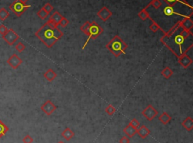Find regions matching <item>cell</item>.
Listing matches in <instances>:
<instances>
[{
  "instance_id": "6da1fadb",
  "label": "cell",
  "mask_w": 193,
  "mask_h": 143,
  "mask_svg": "<svg viewBox=\"0 0 193 143\" xmlns=\"http://www.w3.org/2000/svg\"><path fill=\"white\" fill-rule=\"evenodd\" d=\"M35 35L47 48L50 49L62 38L64 33L58 28V26L48 20L35 32Z\"/></svg>"
},
{
  "instance_id": "7a4b0ae2",
  "label": "cell",
  "mask_w": 193,
  "mask_h": 143,
  "mask_svg": "<svg viewBox=\"0 0 193 143\" xmlns=\"http://www.w3.org/2000/svg\"><path fill=\"white\" fill-rule=\"evenodd\" d=\"M106 47L114 56L119 57L120 55L126 53L127 49H128V44L118 35H115L107 43Z\"/></svg>"
},
{
  "instance_id": "3957f363",
  "label": "cell",
  "mask_w": 193,
  "mask_h": 143,
  "mask_svg": "<svg viewBox=\"0 0 193 143\" xmlns=\"http://www.w3.org/2000/svg\"><path fill=\"white\" fill-rule=\"evenodd\" d=\"M104 29L98 25V23L92 22L91 23V26L89 28V33H88V38L87 39L86 42L85 43V44L82 47V50L85 49V47H86L87 44H88L89 41L91 39H97L101 34L103 33Z\"/></svg>"
},
{
  "instance_id": "277c9868",
  "label": "cell",
  "mask_w": 193,
  "mask_h": 143,
  "mask_svg": "<svg viewBox=\"0 0 193 143\" xmlns=\"http://www.w3.org/2000/svg\"><path fill=\"white\" fill-rule=\"evenodd\" d=\"M31 5L24 4L22 2H19L18 0H15V2H13L9 6L10 10L12 11L14 14L18 17H21L28 8H30Z\"/></svg>"
},
{
  "instance_id": "5b68a950",
  "label": "cell",
  "mask_w": 193,
  "mask_h": 143,
  "mask_svg": "<svg viewBox=\"0 0 193 143\" xmlns=\"http://www.w3.org/2000/svg\"><path fill=\"white\" fill-rule=\"evenodd\" d=\"M2 38L9 46H12L20 38L19 35L15 32L12 28H9L6 33L2 35Z\"/></svg>"
},
{
  "instance_id": "8992f818",
  "label": "cell",
  "mask_w": 193,
  "mask_h": 143,
  "mask_svg": "<svg viewBox=\"0 0 193 143\" xmlns=\"http://www.w3.org/2000/svg\"><path fill=\"white\" fill-rule=\"evenodd\" d=\"M158 114V112L154 108L153 106H152L151 104L147 106L145 109L142 111V115L145 118H146V120H148L149 121H151L157 116V115Z\"/></svg>"
},
{
  "instance_id": "52a82bcc",
  "label": "cell",
  "mask_w": 193,
  "mask_h": 143,
  "mask_svg": "<svg viewBox=\"0 0 193 143\" xmlns=\"http://www.w3.org/2000/svg\"><path fill=\"white\" fill-rule=\"evenodd\" d=\"M57 109H58V107H57L56 105H54L50 100L47 101L46 102H45L41 106V109H42V112L45 114H46L47 115H48V116L52 115L53 112H54Z\"/></svg>"
},
{
  "instance_id": "ba28073f",
  "label": "cell",
  "mask_w": 193,
  "mask_h": 143,
  "mask_svg": "<svg viewBox=\"0 0 193 143\" xmlns=\"http://www.w3.org/2000/svg\"><path fill=\"white\" fill-rule=\"evenodd\" d=\"M22 63L23 60L17 54H12L7 60V64L15 70L18 69Z\"/></svg>"
},
{
  "instance_id": "9c48e42d",
  "label": "cell",
  "mask_w": 193,
  "mask_h": 143,
  "mask_svg": "<svg viewBox=\"0 0 193 143\" xmlns=\"http://www.w3.org/2000/svg\"><path fill=\"white\" fill-rule=\"evenodd\" d=\"M179 65L183 68H187L192 64V59L187 55V53H184L178 57Z\"/></svg>"
},
{
  "instance_id": "30bf717a",
  "label": "cell",
  "mask_w": 193,
  "mask_h": 143,
  "mask_svg": "<svg viewBox=\"0 0 193 143\" xmlns=\"http://www.w3.org/2000/svg\"><path fill=\"white\" fill-rule=\"evenodd\" d=\"M112 12L106 7H103L98 12V16L102 21H106L112 16Z\"/></svg>"
},
{
  "instance_id": "8fae6325",
  "label": "cell",
  "mask_w": 193,
  "mask_h": 143,
  "mask_svg": "<svg viewBox=\"0 0 193 143\" xmlns=\"http://www.w3.org/2000/svg\"><path fill=\"white\" fill-rule=\"evenodd\" d=\"M191 18L192 17H186V18H184L182 20H180V26L183 29L192 31L193 27V22Z\"/></svg>"
},
{
  "instance_id": "7c38bea8",
  "label": "cell",
  "mask_w": 193,
  "mask_h": 143,
  "mask_svg": "<svg viewBox=\"0 0 193 143\" xmlns=\"http://www.w3.org/2000/svg\"><path fill=\"white\" fill-rule=\"evenodd\" d=\"M43 76L44 78H45V80H46L47 81H48V82H52V81H54V80L57 78L58 74H57V73L55 72L52 68H49V69L47 70V71L44 73Z\"/></svg>"
},
{
  "instance_id": "4fadbf2b",
  "label": "cell",
  "mask_w": 193,
  "mask_h": 143,
  "mask_svg": "<svg viewBox=\"0 0 193 143\" xmlns=\"http://www.w3.org/2000/svg\"><path fill=\"white\" fill-rule=\"evenodd\" d=\"M181 125L187 131L190 132L193 130V118L192 117H187L181 123Z\"/></svg>"
},
{
  "instance_id": "5bb4252c",
  "label": "cell",
  "mask_w": 193,
  "mask_h": 143,
  "mask_svg": "<svg viewBox=\"0 0 193 143\" xmlns=\"http://www.w3.org/2000/svg\"><path fill=\"white\" fill-rule=\"evenodd\" d=\"M137 134L139 136L141 139H145L150 134V131L145 125H143L140 126V127L137 130Z\"/></svg>"
},
{
  "instance_id": "9a60e30c",
  "label": "cell",
  "mask_w": 193,
  "mask_h": 143,
  "mask_svg": "<svg viewBox=\"0 0 193 143\" xmlns=\"http://www.w3.org/2000/svg\"><path fill=\"white\" fill-rule=\"evenodd\" d=\"M74 136H75V133L70 128H66L64 131L61 133V136L67 141H70V139H72Z\"/></svg>"
},
{
  "instance_id": "2e32d148",
  "label": "cell",
  "mask_w": 193,
  "mask_h": 143,
  "mask_svg": "<svg viewBox=\"0 0 193 143\" xmlns=\"http://www.w3.org/2000/svg\"><path fill=\"white\" fill-rule=\"evenodd\" d=\"M171 119H172V118H171V115L166 112H163L162 113L159 115V117H158V120L160 121V122H161V124H164V125L169 124V123L171 122Z\"/></svg>"
},
{
  "instance_id": "e0dca14e",
  "label": "cell",
  "mask_w": 193,
  "mask_h": 143,
  "mask_svg": "<svg viewBox=\"0 0 193 143\" xmlns=\"http://www.w3.org/2000/svg\"><path fill=\"white\" fill-rule=\"evenodd\" d=\"M123 132H124V134H125L127 136L129 137V138H131V137H133L134 136H135L136 134H137V129L132 128L131 125L128 124V125L124 128Z\"/></svg>"
},
{
  "instance_id": "ac0fdd59",
  "label": "cell",
  "mask_w": 193,
  "mask_h": 143,
  "mask_svg": "<svg viewBox=\"0 0 193 143\" xmlns=\"http://www.w3.org/2000/svg\"><path fill=\"white\" fill-rule=\"evenodd\" d=\"M63 16L60 14L58 11H55V12L53 13L52 15L51 16L49 20L51 21L52 23H54L55 25L58 26L59 25V23L61 22V20H62Z\"/></svg>"
},
{
  "instance_id": "d6986e66",
  "label": "cell",
  "mask_w": 193,
  "mask_h": 143,
  "mask_svg": "<svg viewBox=\"0 0 193 143\" xmlns=\"http://www.w3.org/2000/svg\"><path fill=\"white\" fill-rule=\"evenodd\" d=\"M161 75L164 77L165 79H170L174 74V71L169 67H165L164 69L161 71Z\"/></svg>"
},
{
  "instance_id": "ffe728a7",
  "label": "cell",
  "mask_w": 193,
  "mask_h": 143,
  "mask_svg": "<svg viewBox=\"0 0 193 143\" xmlns=\"http://www.w3.org/2000/svg\"><path fill=\"white\" fill-rule=\"evenodd\" d=\"M8 130L9 129H8V128L6 126V124L2 122V120H0V138L4 136L7 134Z\"/></svg>"
},
{
  "instance_id": "44dd1931",
  "label": "cell",
  "mask_w": 193,
  "mask_h": 143,
  "mask_svg": "<svg viewBox=\"0 0 193 143\" xmlns=\"http://www.w3.org/2000/svg\"><path fill=\"white\" fill-rule=\"evenodd\" d=\"M10 14L5 8H2L0 9V20L5 21L9 17Z\"/></svg>"
},
{
  "instance_id": "7402d4cb",
  "label": "cell",
  "mask_w": 193,
  "mask_h": 143,
  "mask_svg": "<svg viewBox=\"0 0 193 143\" xmlns=\"http://www.w3.org/2000/svg\"><path fill=\"white\" fill-rule=\"evenodd\" d=\"M90 26H91V22H89V21H87V22H85L83 25L80 27V30H81V31H82L84 34H85V35H86L87 36H88Z\"/></svg>"
},
{
  "instance_id": "603a6c76",
  "label": "cell",
  "mask_w": 193,
  "mask_h": 143,
  "mask_svg": "<svg viewBox=\"0 0 193 143\" xmlns=\"http://www.w3.org/2000/svg\"><path fill=\"white\" fill-rule=\"evenodd\" d=\"M138 16H139V18H140L142 20H146L147 18H149V12L147 11L146 8H143V10H141L140 12H139Z\"/></svg>"
},
{
  "instance_id": "cb8c5ba5",
  "label": "cell",
  "mask_w": 193,
  "mask_h": 143,
  "mask_svg": "<svg viewBox=\"0 0 193 143\" xmlns=\"http://www.w3.org/2000/svg\"><path fill=\"white\" fill-rule=\"evenodd\" d=\"M105 112L107 115H112L113 114H115V112H116V109L115 108V107H113L112 105L109 104V105H108L106 107Z\"/></svg>"
},
{
  "instance_id": "d4e9b609",
  "label": "cell",
  "mask_w": 193,
  "mask_h": 143,
  "mask_svg": "<svg viewBox=\"0 0 193 143\" xmlns=\"http://www.w3.org/2000/svg\"><path fill=\"white\" fill-rule=\"evenodd\" d=\"M152 23L149 26V29L151 30L152 32H157L158 30H161V28L159 26V25H158L155 21L154 20H152Z\"/></svg>"
},
{
  "instance_id": "484cf974",
  "label": "cell",
  "mask_w": 193,
  "mask_h": 143,
  "mask_svg": "<svg viewBox=\"0 0 193 143\" xmlns=\"http://www.w3.org/2000/svg\"><path fill=\"white\" fill-rule=\"evenodd\" d=\"M48 14H48L47 11H45L43 8H41V9L37 12V15H38V17L40 18V19H42V20H45V18H48Z\"/></svg>"
},
{
  "instance_id": "4316f807",
  "label": "cell",
  "mask_w": 193,
  "mask_h": 143,
  "mask_svg": "<svg viewBox=\"0 0 193 143\" xmlns=\"http://www.w3.org/2000/svg\"><path fill=\"white\" fill-rule=\"evenodd\" d=\"M150 5H151L152 7H153L155 9L158 10L161 7L162 2H161V0H152V1L150 2Z\"/></svg>"
},
{
  "instance_id": "83f0119b",
  "label": "cell",
  "mask_w": 193,
  "mask_h": 143,
  "mask_svg": "<svg viewBox=\"0 0 193 143\" xmlns=\"http://www.w3.org/2000/svg\"><path fill=\"white\" fill-rule=\"evenodd\" d=\"M129 125H131V127H132V128H135V129H138V128H140V122L138 121H137V119H136V118H133L132 120H131V121H130L129 122Z\"/></svg>"
},
{
  "instance_id": "f1b7e54d",
  "label": "cell",
  "mask_w": 193,
  "mask_h": 143,
  "mask_svg": "<svg viewBox=\"0 0 193 143\" xmlns=\"http://www.w3.org/2000/svg\"><path fill=\"white\" fill-rule=\"evenodd\" d=\"M15 49L19 53H22L23 51L25 50L26 49V46L23 44L22 42H18V44L15 45Z\"/></svg>"
},
{
  "instance_id": "f546056e",
  "label": "cell",
  "mask_w": 193,
  "mask_h": 143,
  "mask_svg": "<svg viewBox=\"0 0 193 143\" xmlns=\"http://www.w3.org/2000/svg\"><path fill=\"white\" fill-rule=\"evenodd\" d=\"M163 2L167 3L168 5H174L178 2H184V0H163Z\"/></svg>"
},
{
  "instance_id": "4dcf8cb0",
  "label": "cell",
  "mask_w": 193,
  "mask_h": 143,
  "mask_svg": "<svg viewBox=\"0 0 193 143\" xmlns=\"http://www.w3.org/2000/svg\"><path fill=\"white\" fill-rule=\"evenodd\" d=\"M33 139L28 134L26 135L24 138L23 139V142L24 143H33Z\"/></svg>"
},
{
  "instance_id": "1f68e13d",
  "label": "cell",
  "mask_w": 193,
  "mask_h": 143,
  "mask_svg": "<svg viewBox=\"0 0 193 143\" xmlns=\"http://www.w3.org/2000/svg\"><path fill=\"white\" fill-rule=\"evenodd\" d=\"M69 24V20L67 19L66 18H64V17H63L62 20H61V22L59 23V25L58 26H61L62 27H66L67 25Z\"/></svg>"
},
{
  "instance_id": "d6a6232c",
  "label": "cell",
  "mask_w": 193,
  "mask_h": 143,
  "mask_svg": "<svg viewBox=\"0 0 193 143\" xmlns=\"http://www.w3.org/2000/svg\"><path fill=\"white\" fill-rule=\"evenodd\" d=\"M43 8V9L45 10V11H47V12H48V14H49V13L51 12V11L53 10L52 5H51L50 3H46V4H45V5H44L43 8Z\"/></svg>"
},
{
  "instance_id": "836d02e7",
  "label": "cell",
  "mask_w": 193,
  "mask_h": 143,
  "mask_svg": "<svg viewBox=\"0 0 193 143\" xmlns=\"http://www.w3.org/2000/svg\"><path fill=\"white\" fill-rule=\"evenodd\" d=\"M8 30V28L5 26V25H0V34L2 35H4L7 32V31Z\"/></svg>"
},
{
  "instance_id": "e575fe53",
  "label": "cell",
  "mask_w": 193,
  "mask_h": 143,
  "mask_svg": "<svg viewBox=\"0 0 193 143\" xmlns=\"http://www.w3.org/2000/svg\"><path fill=\"white\" fill-rule=\"evenodd\" d=\"M119 143H130L129 137H128L127 136L121 137V139L119 140Z\"/></svg>"
},
{
  "instance_id": "d590c367",
  "label": "cell",
  "mask_w": 193,
  "mask_h": 143,
  "mask_svg": "<svg viewBox=\"0 0 193 143\" xmlns=\"http://www.w3.org/2000/svg\"><path fill=\"white\" fill-rule=\"evenodd\" d=\"M18 1L21 2H22V3H24V4H27V2H28L29 0H18Z\"/></svg>"
},
{
  "instance_id": "8d00e7d4",
  "label": "cell",
  "mask_w": 193,
  "mask_h": 143,
  "mask_svg": "<svg viewBox=\"0 0 193 143\" xmlns=\"http://www.w3.org/2000/svg\"><path fill=\"white\" fill-rule=\"evenodd\" d=\"M58 143H65L64 141H59Z\"/></svg>"
}]
</instances>
